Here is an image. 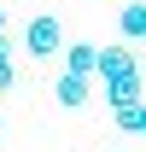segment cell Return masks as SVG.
<instances>
[{"label": "cell", "mask_w": 146, "mask_h": 152, "mask_svg": "<svg viewBox=\"0 0 146 152\" xmlns=\"http://www.w3.org/2000/svg\"><path fill=\"white\" fill-rule=\"evenodd\" d=\"M64 70L99 76V47H93V41H70V47H64Z\"/></svg>", "instance_id": "obj_3"}, {"label": "cell", "mask_w": 146, "mask_h": 152, "mask_svg": "<svg viewBox=\"0 0 146 152\" xmlns=\"http://www.w3.org/2000/svg\"><path fill=\"white\" fill-rule=\"evenodd\" d=\"M58 47H64V29H58L53 12H35L23 23V53L29 58H58Z\"/></svg>", "instance_id": "obj_1"}, {"label": "cell", "mask_w": 146, "mask_h": 152, "mask_svg": "<svg viewBox=\"0 0 146 152\" xmlns=\"http://www.w3.org/2000/svg\"><path fill=\"white\" fill-rule=\"evenodd\" d=\"M12 82H18V70H12V41L0 35V94H12Z\"/></svg>", "instance_id": "obj_8"}, {"label": "cell", "mask_w": 146, "mask_h": 152, "mask_svg": "<svg viewBox=\"0 0 146 152\" xmlns=\"http://www.w3.org/2000/svg\"><path fill=\"white\" fill-rule=\"evenodd\" d=\"M105 99H111V111H123V105H140V99H146L140 70H134V76H111V82H105Z\"/></svg>", "instance_id": "obj_2"}, {"label": "cell", "mask_w": 146, "mask_h": 152, "mask_svg": "<svg viewBox=\"0 0 146 152\" xmlns=\"http://www.w3.org/2000/svg\"><path fill=\"white\" fill-rule=\"evenodd\" d=\"M117 29H123V41H146V0H123Z\"/></svg>", "instance_id": "obj_5"}, {"label": "cell", "mask_w": 146, "mask_h": 152, "mask_svg": "<svg viewBox=\"0 0 146 152\" xmlns=\"http://www.w3.org/2000/svg\"><path fill=\"white\" fill-rule=\"evenodd\" d=\"M140 70V64H134V53H128V47H99V76H134Z\"/></svg>", "instance_id": "obj_4"}, {"label": "cell", "mask_w": 146, "mask_h": 152, "mask_svg": "<svg viewBox=\"0 0 146 152\" xmlns=\"http://www.w3.org/2000/svg\"><path fill=\"white\" fill-rule=\"evenodd\" d=\"M58 105H64V111H76V105H88V76H76V70H64L58 76Z\"/></svg>", "instance_id": "obj_6"}, {"label": "cell", "mask_w": 146, "mask_h": 152, "mask_svg": "<svg viewBox=\"0 0 146 152\" xmlns=\"http://www.w3.org/2000/svg\"><path fill=\"white\" fill-rule=\"evenodd\" d=\"M0 35H6V6H0Z\"/></svg>", "instance_id": "obj_9"}, {"label": "cell", "mask_w": 146, "mask_h": 152, "mask_svg": "<svg viewBox=\"0 0 146 152\" xmlns=\"http://www.w3.org/2000/svg\"><path fill=\"white\" fill-rule=\"evenodd\" d=\"M117 129H123V134H146V99H140V105H123V111H117Z\"/></svg>", "instance_id": "obj_7"}]
</instances>
